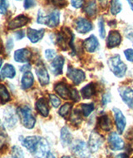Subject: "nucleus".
Here are the masks:
<instances>
[{
  "label": "nucleus",
  "mask_w": 133,
  "mask_h": 158,
  "mask_svg": "<svg viewBox=\"0 0 133 158\" xmlns=\"http://www.w3.org/2000/svg\"><path fill=\"white\" fill-rule=\"evenodd\" d=\"M107 63H108L109 68L111 69V71L113 73L115 76L119 78H122L125 76L127 70V67L122 61L120 55L117 54L110 57L107 61Z\"/></svg>",
  "instance_id": "nucleus-1"
},
{
  "label": "nucleus",
  "mask_w": 133,
  "mask_h": 158,
  "mask_svg": "<svg viewBox=\"0 0 133 158\" xmlns=\"http://www.w3.org/2000/svg\"><path fill=\"white\" fill-rule=\"evenodd\" d=\"M8 7V0H0V14H5Z\"/></svg>",
  "instance_id": "nucleus-38"
},
{
  "label": "nucleus",
  "mask_w": 133,
  "mask_h": 158,
  "mask_svg": "<svg viewBox=\"0 0 133 158\" xmlns=\"http://www.w3.org/2000/svg\"><path fill=\"white\" fill-rule=\"evenodd\" d=\"M122 3L120 2L119 0H111V13L112 15H117L122 11Z\"/></svg>",
  "instance_id": "nucleus-31"
},
{
  "label": "nucleus",
  "mask_w": 133,
  "mask_h": 158,
  "mask_svg": "<svg viewBox=\"0 0 133 158\" xmlns=\"http://www.w3.org/2000/svg\"><path fill=\"white\" fill-rule=\"evenodd\" d=\"M103 142L104 139L102 135H100L97 131H93L90 135L89 140H88V147H89L90 151L92 152H98V149L103 143Z\"/></svg>",
  "instance_id": "nucleus-6"
},
{
  "label": "nucleus",
  "mask_w": 133,
  "mask_h": 158,
  "mask_svg": "<svg viewBox=\"0 0 133 158\" xmlns=\"http://www.w3.org/2000/svg\"><path fill=\"white\" fill-rule=\"evenodd\" d=\"M54 90L64 100L71 99V89H69L68 85L64 82H61L57 83L55 85Z\"/></svg>",
  "instance_id": "nucleus-16"
},
{
  "label": "nucleus",
  "mask_w": 133,
  "mask_h": 158,
  "mask_svg": "<svg viewBox=\"0 0 133 158\" xmlns=\"http://www.w3.org/2000/svg\"><path fill=\"white\" fill-rule=\"evenodd\" d=\"M98 126L102 130L105 131H109L112 128V123L107 115H102L98 119Z\"/></svg>",
  "instance_id": "nucleus-25"
},
{
  "label": "nucleus",
  "mask_w": 133,
  "mask_h": 158,
  "mask_svg": "<svg viewBox=\"0 0 133 158\" xmlns=\"http://www.w3.org/2000/svg\"><path fill=\"white\" fill-rule=\"evenodd\" d=\"M30 69H31V65L30 64H25V65L22 66L21 68H20V71L22 72V73H27V72H29Z\"/></svg>",
  "instance_id": "nucleus-47"
},
{
  "label": "nucleus",
  "mask_w": 133,
  "mask_h": 158,
  "mask_svg": "<svg viewBox=\"0 0 133 158\" xmlns=\"http://www.w3.org/2000/svg\"><path fill=\"white\" fill-rule=\"evenodd\" d=\"M127 59L131 63H133V49H127L124 52Z\"/></svg>",
  "instance_id": "nucleus-43"
},
{
  "label": "nucleus",
  "mask_w": 133,
  "mask_h": 158,
  "mask_svg": "<svg viewBox=\"0 0 133 158\" xmlns=\"http://www.w3.org/2000/svg\"><path fill=\"white\" fill-rule=\"evenodd\" d=\"M112 111L114 112L115 123H116V126H117V131H118L120 134H122L123 131L125 130L126 126H127L126 117H124V115L122 112V111L117 108V107H114L112 109Z\"/></svg>",
  "instance_id": "nucleus-11"
},
{
  "label": "nucleus",
  "mask_w": 133,
  "mask_h": 158,
  "mask_svg": "<svg viewBox=\"0 0 133 158\" xmlns=\"http://www.w3.org/2000/svg\"><path fill=\"white\" fill-rule=\"evenodd\" d=\"M84 1L85 0H71V3L75 8H80L83 5Z\"/></svg>",
  "instance_id": "nucleus-41"
},
{
  "label": "nucleus",
  "mask_w": 133,
  "mask_h": 158,
  "mask_svg": "<svg viewBox=\"0 0 133 158\" xmlns=\"http://www.w3.org/2000/svg\"><path fill=\"white\" fill-rule=\"evenodd\" d=\"M46 19H47V15L44 14V12L42 10L38 11V19H37V22L40 24H46Z\"/></svg>",
  "instance_id": "nucleus-37"
},
{
  "label": "nucleus",
  "mask_w": 133,
  "mask_h": 158,
  "mask_svg": "<svg viewBox=\"0 0 133 158\" xmlns=\"http://www.w3.org/2000/svg\"><path fill=\"white\" fill-rule=\"evenodd\" d=\"M2 63H3V60L0 58V68H1V66H2Z\"/></svg>",
  "instance_id": "nucleus-55"
},
{
  "label": "nucleus",
  "mask_w": 133,
  "mask_h": 158,
  "mask_svg": "<svg viewBox=\"0 0 133 158\" xmlns=\"http://www.w3.org/2000/svg\"><path fill=\"white\" fill-rule=\"evenodd\" d=\"M68 78L70 79L72 82L75 85H79L83 82L86 78V75L83 71L80 69L73 68V67L69 66L68 68Z\"/></svg>",
  "instance_id": "nucleus-5"
},
{
  "label": "nucleus",
  "mask_w": 133,
  "mask_h": 158,
  "mask_svg": "<svg viewBox=\"0 0 133 158\" xmlns=\"http://www.w3.org/2000/svg\"><path fill=\"white\" fill-rule=\"evenodd\" d=\"M17 112L21 119V123L24 127L27 128V129H32L34 127L36 119L32 113V111L29 106H24L19 107Z\"/></svg>",
  "instance_id": "nucleus-2"
},
{
  "label": "nucleus",
  "mask_w": 133,
  "mask_h": 158,
  "mask_svg": "<svg viewBox=\"0 0 133 158\" xmlns=\"http://www.w3.org/2000/svg\"><path fill=\"white\" fill-rule=\"evenodd\" d=\"M122 43V36L117 31H111L107 37L106 45L109 48H113L119 46Z\"/></svg>",
  "instance_id": "nucleus-15"
},
{
  "label": "nucleus",
  "mask_w": 133,
  "mask_h": 158,
  "mask_svg": "<svg viewBox=\"0 0 133 158\" xmlns=\"http://www.w3.org/2000/svg\"><path fill=\"white\" fill-rule=\"evenodd\" d=\"M1 52H3V44H2V41L0 38V53H1Z\"/></svg>",
  "instance_id": "nucleus-53"
},
{
  "label": "nucleus",
  "mask_w": 133,
  "mask_h": 158,
  "mask_svg": "<svg viewBox=\"0 0 133 158\" xmlns=\"http://www.w3.org/2000/svg\"><path fill=\"white\" fill-rule=\"evenodd\" d=\"M17 1H20V0H17Z\"/></svg>",
  "instance_id": "nucleus-57"
},
{
  "label": "nucleus",
  "mask_w": 133,
  "mask_h": 158,
  "mask_svg": "<svg viewBox=\"0 0 133 158\" xmlns=\"http://www.w3.org/2000/svg\"><path fill=\"white\" fill-rule=\"evenodd\" d=\"M74 34L70 31L69 28H64L62 32L58 33L57 37V44L63 50H67L68 46L73 49Z\"/></svg>",
  "instance_id": "nucleus-3"
},
{
  "label": "nucleus",
  "mask_w": 133,
  "mask_h": 158,
  "mask_svg": "<svg viewBox=\"0 0 133 158\" xmlns=\"http://www.w3.org/2000/svg\"><path fill=\"white\" fill-rule=\"evenodd\" d=\"M47 158H56V157H55V156L53 155L52 152H48V154H47Z\"/></svg>",
  "instance_id": "nucleus-51"
},
{
  "label": "nucleus",
  "mask_w": 133,
  "mask_h": 158,
  "mask_svg": "<svg viewBox=\"0 0 133 158\" xmlns=\"http://www.w3.org/2000/svg\"><path fill=\"white\" fill-rule=\"evenodd\" d=\"M132 158H133V157H132Z\"/></svg>",
  "instance_id": "nucleus-58"
},
{
  "label": "nucleus",
  "mask_w": 133,
  "mask_h": 158,
  "mask_svg": "<svg viewBox=\"0 0 133 158\" xmlns=\"http://www.w3.org/2000/svg\"><path fill=\"white\" fill-rule=\"evenodd\" d=\"M83 47L86 49V51L88 52H95L97 49L99 47V42H98L97 37L94 35H91L88 38H87L83 42Z\"/></svg>",
  "instance_id": "nucleus-18"
},
{
  "label": "nucleus",
  "mask_w": 133,
  "mask_h": 158,
  "mask_svg": "<svg viewBox=\"0 0 133 158\" xmlns=\"http://www.w3.org/2000/svg\"><path fill=\"white\" fill-rule=\"evenodd\" d=\"M51 1H52V3H53L55 6L60 7V8H62V7H64V6L67 5V1H66V0H51Z\"/></svg>",
  "instance_id": "nucleus-44"
},
{
  "label": "nucleus",
  "mask_w": 133,
  "mask_h": 158,
  "mask_svg": "<svg viewBox=\"0 0 133 158\" xmlns=\"http://www.w3.org/2000/svg\"><path fill=\"white\" fill-rule=\"evenodd\" d=\"M115 158H127V155L126 153H122V154L117 155Z\"/></svg>",
  "instance_id": "nucleus-50"
},
{
  "label": "nucleus",
  "mask_w": 133,
  "mask_h": 158,
  "mask_svg": "<svg viewBox=\"0 0 133 158\" xmlns=\"http://www.w3.org/2000/svg\"><path fill=\"white\" fill-rule=\"evenodd\" d=\"M34 82V77L33 74L31 72H27L24 73L23 75L22 80H21V86L23 89H28L30 87H32Z\"/></svg>",
  "instance_id": "nucleus-24"
},
{
  "label": "nucleus",
  "mask_w": 133,
  "mask_h": 158,
  "mask_svg": "<svg viewBox=\"0 0 133 158\" xmlns=\"http://www.w3.org/2000/svg\"><path fill=\"white\" fill-rule=\"evenodd\" d=\"M62 158H72V157L69 156H62Z\"/></svg>",
  "instance_id": "nucleus-54"
},
{
  "label": "nucleus",
  "mask_w": 133,
  "mask_h": 158,
  "mask_svg": "<svg viewBox=\"0 0 133 158\" xmlns=\"http://www.w3.org/2000/svg\"><path fill=\"white\" fill-rule=\"evenodd\" d=\"M70 122L74 126H78L81 123V112H80L77 109L74 110L71 113Z\"/></svg>",
  "instance_id": "nucleus-30"
},
{
  "label": "nucleus",
  "mask_w": 133,
  "mask_h": 158,
  "mask_svg": "<svg viewBox=\"0 0 133 158\" xmlns=\"http://www.w3.org/2000/svg\"><path fill=\"white\" fill-rule=\"evenodd\" d=\"M109 147L111 150L120 151L124 148V141L121 138L117 132H111L107 138Z\"/></svg>",
  "instance_id": "nucleus-7"
},
{
  "label": "nucleus",
  "mask_w": 133,
  "mask_h": 158,
  "mask_svg": "<svg viewBox=\"0 0 133 158\" xmlns=\"http://www.w3.org/2000/svg\"><path fill=\"white\" fill-rule=\"evenodd\" d=\"M98 28H99V35L102 39L106 37V29H105V25H104V20L102 18H101L98 20Z\"/></svg>",
  "instance_id": "nucleus-35"
},
{
  "label": "nucleus",
  "mask_w": 133,
  "mask_h": 158,
  "mask_svg": "<svg viewBox=\"0 0 133 158\" xmlns=\"http://www.w3.org/2000/svg\"><path fill=\"white\" fill-rule=\"evenodd\" d=\"M36 74L38 76V81L42 86H46L49 83V74L44 63H38L36 66Z\"/></svg>",
  "instance_id": "nucleus-9"
},
{
  "label": "nucleus",
  "mask_w": 133,
  "mask_h": 158,
  "mask_svg": "<svg viewBox=\"0 0 133 158\" xmlns=\"http://www.w3.org/2000/svg\"><path fill=\"white\" fill-rule=\"evenodd\" d=\"M129 3V5H130V8L133 11V0H127Z\"/></svg>",
  "instance_id": "nucleus-52"
},
{
  "label": "nucleus",
  "mask_w": 133,
  "mask_h": 158,
  "mask_svg": "<svg viewBox=\"0 0 133 158\" xmlns=\"http://www.w3.org/2000/svg\"><path fill=\"white\" fill-rule=\"evenodd\" d=\"M84 12L89 17H93L97 13V4L95 0H90L84 8Z\"/></svg>",
  "instance_id": "nucleus-28"
},
{
  "label": "nucleus",
  "mask_w": 133,
  "mask_h": 158,
  "mask_svg": "<svg viewBox=\"0 0 133 158\" xmlns=\"http://www.w3.org/2000/svg\"><path fill=\"white\" fill-rule=\"evenodd\" d=\"M15 36H16L17 39L19 40V39H22L24 37V33H23V31H19V32H17Z\"/></svg>",
  "instance_id": "nucleus-49"
},
{
  "label": "nucleus",
  "mask_w": 133,
  "mask_h": 158,
  "mask_svg": "<svg viewBox=\"0 0 133 158\" xmlns=\"http://www.w3.org/2000/svg\"><path fill=\"white\" fill-rule=\"evenodd\" d=\"M14 60L18 63H27L32 57V52L27 48H21L14 52Z\"/></svg>",
  "instance_id": "nucleus-17"
},
{
  "label": "nucleus",
  "mask_w": 133,
  "mask_h": 158,
  "mask_svg": "<svg viewBox=\"0 0 133 158\" xmlns=\"http://www.w3.org/2000/svg\"><path fill=\"white\" fill-rule=\"evenodd\" d=\"M72 152L76 158H89L90 149L86 142L77 140L72 145Z\"/></svg>",
  "instance_id": "nucleus-4"
},
{
  "label": "nucleus",
  "mask_w": 133,
  "mask_h": 158,
  "mask_svg": "<svg viewBox=\"0 0 133 158\" xmlns=\"http://www.w3.org/2000/svg\"><path fill=\"white\" fill-rule=\"evenodd\" d=\"M16 75V71L14 66L11 64H5L0 72V79L14 78Z\"/></svg>",
  "instance_id": "nucleus-23"
},
{
  "label": "nucleus",
  "mask_w": 133,
  "mask_h": 158,
  "mask_svg": "<svg viewBox=\"0 0 133 158\" xmlns=\"http://www.w3.org/2000/svg\"><path fill=\"white\" fill-rule=\"evenodd\" d=\"M36 5L35 0H24V8L26 9L31 8Z\"/></svg>",
  "instance_id": "nucleus-45"
},
{
  "label": "nucleus",
  "mask_w": 133,
  "mask_h": 158,
  "mask_svg": "<svg viewBox=\"0 0 133 158\" xmlns=\"http://www.w3.org/2000/svg\"><path fill=\"white\" fill-rule=\"evenodd\" d=\"M94 105L93 103L90 104H81V113L84 117H88L94 110Z\"/></svg>",
  "instance_id": "nucleus-32"
},
{
  "label": "nucleus",
  "mask_w": 133,
  "mask_h": 158,
  "mask_svg": "<svg viewBox=\"0 0 133 158\" xmlns=\"http://www.w3.org/2000/svg\"><path fill=\"white\" fill-rule=\"evenodd\" d=\"M120 97L127 106L133 109V90L128 87H122L119 88Z\"/></svg>",
  "instance_id": "nucleus-10"
},
{
  "label": "nucleus",
  "mask_w": 133,
  "mask_h": 158,
  "mask_svg": "<svg viewBox=\"0 0 133 158\" xmlns=\"http://www.w3.org/2000/svg\"><path fill=\"white\" fill-rule=\"evenodd\" d=\"M95 84L94 83H89V84L86 85L85 87L81 88V97L84 99H89V98L95 95Z\"/></svg>",
  "instance_id": "nucleus-27"
},
{
  "label": "nucleus",
  "mask_w": 133,
  "mask_h": 158,
  "mask_svg": "<svg viewBox=\"0 0 133 158\" xmlns=\"http://www.w3.org/2000/svg\"><path fill=\"white\" fill-rule=\"evenodd\" d=\"M49 99H50L51 104H52L53 107L57 108V107L60 106V104H61V100H60L59 98H58L57 96L54 95V94H50V95H49Z\"/></svg>",
  "instance_id": "nucleus-36"
},
{
  "label": "nucleus",
  "mask_w": 133,
  "mask_h": 158,
  "mask_svg": "<svg viewBox=\"0 0 133 158\" xmlns=\"http://www.w3.org/2000/svg\"><path fill=\"white\" fill-rule=\"evenodd\" d=\"M10 100V95L7 87L3 84H0V101L2 103H6Z\"/></svg>",
  "instance_id": "nucleus-29"
},
{
  "label": "nucleus",
  "mask_w": 133,
  "mask_h": 158,
  "mask_svg": "<svg viewBox=\"0 0 133 158\" xmlns=\"http://www.w3.org/2000/svg\"><path fill=\"white\" fill-rule=\"evenodd\" d=\"M74 24H75V29L77 32L79 33H82V34L88 33L93 29V23L90 22L89 20L83 19V18H79L77 19Z\"/></svg>",
  "instance_id": "nucleus-8"
},
{
  "label": "nucleus",
  "mask_w": 133,
  "mask_h": 158,
  "mask_svg": "<svg viewBox=\"0 0 133 158\" xmlns=\"http://www.w3.org/2000/svg\"><path fill=\"white\" fill-rule=\"evenodd\" d=\"M72 108H73L72 103L64 104L63 106H61V108L59 109V115L63 117H67L71 113Z\"/></svg>",
  "instance_id": "nucleus-33"
},
{
  "label": "nucleus",
  "mask_w": 133,
  "mask_h": 158,
  "mask_svg": "<svg viewBox=\"0 0 133 158\" xmlns=\"http://www.w3.org/2000/svg\"><path fill=\"white\" fill-rule=\"evenodd\" d=\"M64 65V58L62 56H57L52 61L50 68L54 75L57 76L63 73V68Z\"/></svg>",
  "instance_id": "nucleus-14"
},
{
  "label": "nucleus",
  "mask_w": 133,
  "mask_h": 158,
  "mask_svg": "<svg viewBox=\"0 0 133 158\" xmlns=\"http://www.w3.org/2000/svg\"><path fill=\"white\" fill-rule=\"evenodd\" d=\"M36 109L43 117H46L49 114V108L48 102L45 98H40L36 102Z\"/></svg>",
  "instance_id": "nucleus-22"
},
{
  "label": "nucleus",
  "mask_w": 133,
  "mask_h": 158,
  "mask_svg": "<svg viewBox=\"0 0 133 158\" xmlns=\"http://www.w3.org/2000/svg\"><path fill=\"white\" fill-rule=\"evenodd\" d=\"M49 152L48 143L44 138H41L39 142H38L37 148L34 152V156L36 158H44L47 156V154Z\"/></svg>",
  "instance_id": "nucleus-13"
},
{
  "label": "nucleus",
  "mask_w": 133,
  "mask_h": 158,
  "mask_svg": "<svg viewBox=\"0 0 133 158\" xmlns=\"http://www.w3.org/2000/svg\"><path fill=\"white\" fill-rule=\"evenodd\" d=\"M29 22V19L25 15H19L16 17L15 19L11 20L8 23V28L9 29H16L22 27L27 24V23Z\"/></svg>",
  "instance_id": "nucleus-19"
},
{
  "label": "nucleus",
  "mask_w": 133,
  "mask_h": 158,
  "mask_svg": "<svg viewBox=\"0 0 133 158\" xmlns=\"http://www.w3.org/2000/svg\"><path fill=\"white\" fill-rule=\"evenodd\" d=\"M60 138H61V142H62V144L63 145V147L69 146V145L72 143L73 136H72V134H71V132L69 131L68 127H64L62 128Z\"/></svg>",
  "instance_id": "nucleus-26"
},
{
  "label": "nucleus",
  "mask_w": 133,
  "mask_h": 158,
  "mask_svg": "<svg viewBox=\"0 0 133 158\" xmlns=\"http://www.w3.org/2000/svg\"><path fill=\"white\" fill-rule=\"evenodd\" d=\"M12 156L13 158H24V154L23 150L18 146H14L12 147Z\"/></svg>",
  "instance_id": "nucleus-34"
},
{
  "label": "nucleus",
  "mask_w": 133,
  "mask_h": 158,
  "mask_svg": "<svg viewBox=\"0 0 133 158\" xmlns=\"http://www.w3.org/2000/svg\"><path fill=\"white\" fill-rule=\"evenodd\" d=\"M13 47H14V42L12 40V38H8V42H7V48L8 50H11Z\"/></svg>",
  "instance_id": "nucleus-48"
},
{
  "label": "nucleus",
  "mask_w": 133,
  "mask_h": 158,
  "mask_svg": "<svg viewBox=\"0 0 133 158\" xmlns=\"http://www.w3.org/2000/svg\"><path fill=\"white\" fill-rule=\"evenodd\" d=\"M41 137L37 136H29L25 137L24 139L21 140L23 146L26 147L27 150L29 151L31 153H34L37 146H38V142L40 141Z\"/></svg>",
  "instance_id": "nucleus-12"
},
{
  "label": "nucleus",
  "mask_w": 133,
  "mask_h": 158,
  "mask_svg": "<svg viewBox=\"0 0 133 158\" xmlns=\"http://www.w3.org/2000/svg\"><path fill=\"white\" fill-rule=\"evenodd\" d=\"M44 32H45V30L44 28L39 29V30H36V29H33V28L29 27V28H27V38H28L31 43L36 44L43 38L44 35Z\"/></svg>",
  "instance_id": "nucleus-20"
},
{
  "label": "nucleus",
  "mask_w": 133,
  "mask_h": 158,
  "mask_svg": "<svg viewBox=\"0 0 133 158\" xmlns=\"http://www.w3.org/2000/svg\"><path fill=\"white\" fill-rule=\"evenodd\" d=\"M60 13L57 10H54L48 15H47L46 25L49 27H55L59 24Z\"/></svg>",
  "instance_id": "nucleus-21"
},
{
  "label": "nucleus",
  "mask_w": 133,
  "mask_h": 158,
  "mask_svg": "<svg viewBox=\"0 0 133 158\" xmlns=\"http://www.w3.org/2000/svg\"><path fill=\"white\" fill-rule=\"evenodd\" d=\"M100 1L101 2H102V1H104V0H100Z\"/></svg>",
  "instance_id": "nucleus-56"
},
{
  "label": "nucleus",
  "mask_w": 133,
  "mask_h": 158,
  "mask_svg": "<svg viewBox=\"0 0 133 158\" xmlns=\"http://www.w3.org/2000/svg\"><path fill=\"white\" fill-rule=\"evenodd\" d=\"M79 98H80V96H79L77 89H75V88H72V89H71V99H73V100L75 102H77L79 101Z\"/></svg>",
  "instance_id": "nucleus-42"
},
{
  "label": "nucleus",
  "mask_w": 133,
  "mask_h": 158,
  "mask_svg": "<svg viewBox=\"0 0 133 158\" xmlns=\"http://www.w3.org/2000/svg\"><path fill=\"white\" fill-rule=\"evenodd\" d=\"M111 102V95L110 93H106L105 95H103L102 97V105L103 106H106V104Z\"/></svg>",
  "instance_id": "nucleus-46"
},
{
  "label": "nucleus",
  "mask_w": 133,
  "mask_h": 158,
  "mask_svg": "<svg viewBox=\"0 0 133 158\" xmlns=\"http://www.w3.org/2000/svg\"><path fill=\"white\" fill-rule=\"evenodd\" d=\"M7 143V136L4 134V131H0V150L6 146Z\"/></svg>",
  "instance_id": "nucleus-40"
},
{
  "label": "nucleus",
  "mask_w": 133,
  "mask_h": 158,
  "mask_svg": "<svg viewBox=\"0 0 133 158\" xmlns=\"http://www.w3.org/2000/svg\"><path fill=\"white\" fill-rule=\"evenodd\" d=\"M45 57L48 60L54 59L56 57V51L53 49H47L45 51Z\"/></svg>",
  "instance_id": "nucleus-39"
}]
</instances>
